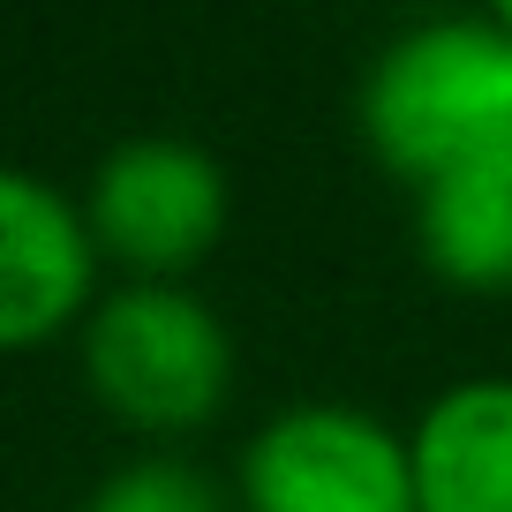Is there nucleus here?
Segmentation results:
<instances>
[{"mask_svg":"<svg viewBox=\"0 0 512 512\" xmlns=\"http://www.w3.org/2000/svg\"><path fill=\"white\" fill-rule=\"evenodd\" d=\"M505 16H512V8H505Z\"/></svg>","mask_w":512,"mask_h":512,"instance_id":"nucleus-9","label":"nucleus"},{"mask_svg":"<svg viewBox=\"0 0 512 512\" xmlns=\"http://www.w3.org/2000/svg\"><path fill=\"white\" fill-rule=\"evenodd\" d=\"M362 136L392 174H430L512 151V16H422L362 68Z\"/></svg>","mask_w":512,"mask_h":512,"instance_id":"nucleus-1","label":"nucleus"},{"mask_svg":"<svg viewBox=\"0 0 512 512\" xmlns=\"http://www.w3.org/2000/svg\"><path fill=\"white\" fill-rule=\"evenodd\" d=\"M83 512H241V505L189 452H136L83 497Z\"/></svg>","mask_w":512,"mask_h":512,"instance_id":"nucleus-8","label":"nucleus"},{"mask_svg":"<svg viewBox=\"0 0 512 512\" xmlns=\"http://www.w3.org/2000/svg\"><path fill=\"white\" fill-rule=\"evenodd\" d=\"M415 512H512V377L445 384L407 430Z\"/></svg>","mask_w":512,"mask_h":512,"instance_id":"nucleus-6","label":"nucleus"},{"mask_svg":"<svg viewBox=\"0 0 512 512\" xmlns=\"http://www.w3.org/2000/svg\"><path fill=\"white\" fill-rule=\"evenodd\" d=\"M98 241L83 204L31 166H0V354L91 317Z\"/></svg>","mask_w":512,"mask_h":512,"instance_id":"nucleus-5","label":"nucleus"},{"mask_svg":"<svg viewBox=\"0 0 512 512\" xmlns=\"http://www.w3.org/2000/svg\"><path fill=\"white\" fill-rule=\"evenodd\" d=\"M234 211V181H226L219 151L174 128H136L83 181V219H91L98 256H113L128 279H181L204 264L226 234Z\"/></svg>","mask_w":512,"mask_h":512,"instance_id":"nucleus-3","label":"nucleus"},{"mask_svg":"<svg viewBox=\"0 0 512 512\" xmlns=\"http://www.w3.org/2000/svg\"><path fill=\"white\" fill-rule=\"evenodd\" d=\"M83 384L121 430L189 437L234 392V332L181 279H121L83 317Z\"/></svg>","mask_w":512,"mask_h":512,"instance_id":"nucleus-2","label":"nucleus"},{"mask_svg":"<svg viewBox=\"0 0 512 512\" xmlns=\"http://www.w3.org/2000/svg\"><path fill=\"white\" fill-rule=\"evenodd\" d=\"M241 512H415L407 437L354 400H287L241 445Z\"/></svg>","mask_w":512,"mask_h":512,"instance_id":"nucleus-4","label":"nucleus"},{"mask_svg":"<svg viewBox=\"0 0 512 512\" xmlns=\"http://www.w3.org/2000/svg\"><path fill=\"white\" fill-rule=\"evenodd\" d=\"M415 249L445 287H512V151L445 166L415 189Z\"/></svg>","mask_w":512,"mask_h":512,"instance_id":"nucleus-7","label":"nucleus"}]
</instances>
